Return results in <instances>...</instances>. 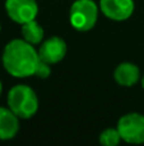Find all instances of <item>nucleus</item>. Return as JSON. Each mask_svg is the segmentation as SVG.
<instances>
[{
  "label": "nucleus",
  "mask_w": 144,
  "mask_h": 146,
  "mask_svg": "<svg viewBox=\"0 0 144 146\" xmlns=\"http://www.w3.org/2000/svg\"><path fill=\"white\" fill-rule=\"evenodd\" d=\"M1 60L5 71L10 76L24 78L35 76L41 59L32 44L15 38L8 42L4 48Z\"/></svg>",
  "instance_id": "1"
},
{
  "label": "nucleus",
  "mask_w": 144,
  "mask_h": 146,
  "mask_svg": "<svg viewBox=\"0 0 144 146\" xmlns=\"http://www.w3.org/2000/svg\"><path fill=\"white\" fill-rule=\"evenodd\" d=\"M8 106L20 119L32 118L38 110L36 92L27 85H17L8 92Z\"/></svg>",
  "instance_id": "2"
},
{
  "label": "nucleus",
  "mask_w": 144,
  "mask_h": 146,
  "mask_svg": "<svg viewBox=\"0 0 144 146\" xmlns=\"http://www.w3.org/2000/svg\"><path fill=\"white\" fill-rule=\"evenodd\" d=\"M98 18V8L92 0H77L70 8V25L81 32L94 27Z\"/></svg>",
  "instance_id": "3"
},
{
  "label": "nucleus",
  "mask_w": 144,
  "mask_h": 146,
  "mask_svg": "<svg viewBox=\"0 0 144 146\" xmlns=\"http://www.w3.org/2000/svg\"><path fill=\"white\" fill-rule=\"evenodd\" d=\"M117 129L121 140L129 144H144V115L129 113L122 115L117 122Z\"/></svg>",
  "instance_id": "4"
},
{
  "label": "nucleus",
  "mask_w": 144,
  "mask_h": 146,
  "mask_svg": "<svg viewBox=\"0 0 144 146\" xmlns=\"http://www.w3.org/2000/svg\"><path fill=\"white\" fill-rule=\"evenodd\" d=\"M5 9L12 21L19 25L33 21L38 13L36 0H7Z\"/></svg>",
  "instance_id": "5"
},
{
  "label": "nucleus",
  "mask_w": 144,
  "mask_h": 146,
  "mask_svg": "<svg viewBox=\"0 0 144 146\" xmlns=\"http://www.w3.org/2000/svg\"><path fill=\"white\" fill-rule=\"evenodd\" d=\"M99 8L112 21H125L134 12V0H101Z\"/></svg>",
  "instance_id": "6"
},
{
  "label": "nucleus",
  "mask_w": 144,
  "mask_h": 146,
  "mask_svg": "<svg viewBox=\"0 0 144 146\" xmlns=\"http://www.w3.org/2000/svg\"><path fill=\"white\" fill-rule=\"evenodd\" d=\"M66 54V44L61 37L54 36L41 44L38 50L40 59L48 64H56L64 59Z\"/></svg>",
  "instance_id": "7"
},
{
  "label": "nucleus",
  "mask_w": 144,
  "mask_h": 146,
  "mask_svg": "<svg viewBox=\"0 0 144 146\" xmlns=\"http://www.w3.org/2000/svg\"><path fill=\"white\" fill-rule=\"evenodd\" d=\"M18 117L9 108L0 106V140H10L19 131Z\"/></svg>",
  "instance_id": "8"
},
{
  "label": "nucleus",
  "mask_w": 144,
  "mask_h": 146,
  "mask_svg": "<svg viewBox=\"0 0 144 146\" xmlns=\"http://www.w3.org/2000/svg\"><path fill=\"white\" fill-rule=\"evenodd\" d=\"M114 77H115V81L120 86L132 87V86H134L139 81L140 71L135 64L129 63V62H124V63H120L116 67Z\"/></svg>",
  "instance_id": "9"
},
{
  "label": "nucleus",
  "mask_w": 144,
  "mask_h": 146,
  "mask_svg": "<svg viewBox=\"0 0 144 146\" xmlns=\"http://www.w3.org/2000/svg\"><path fill=\"white\" fill-rule=\"evenodd\" d=\"M22 35L27 42L32 45H37L43 38V28L35 19L22 25Z\"/></svg>",
  "instance_id": "10"
},
{
  "label": "nucleus",
  "mask_w": 144,
  "mask_h": 146,
  "mask_svg": "<svg viewBox=\"0 0 144 146\" xmlns=\"http://www.w3.org/2000/svg\"><path fill=\"white\" fill-rule=\"evenodd\" d=\"M120 140H121V136L117 128H107L99 135V142L105 146H116L119 145Z\"/></svg>",
  "instance_id": "11"
},
{
  "label": "nucleus",
  "mask_w": 144,
  "mask_h": 146,
  "mask_svg": "<svg viewBox=\"0 0 144 146\" xmlns=\"http://www.w3.org/2000/svg\"><path fill=\"white\" fill-rule=\"evenodd\" d=\"M50 74H51L50 64L46 63V62H43V60H40L37 69H36L35 76H37L38 78H47Z\"/></svg>",
  "instance_id": "12"
},
{
  "label": "nucleus",
  "mask_w": 144,
  "mask_h": 146,
  "mask_svg": "<svg viewBox=\"0 0 144 146\" xmlns=\"http://www.w3.org/2000/svg\"><path fill=\"white\" fill-rule=\"evenodd\" d=\"M142 87L144 88V74H143V78H142Z\"/></svg>",
  "instance_id": "13"
},
{
  "label": "nucleus",
  "mask_w": 144,
  "mask_h": 146,
  "mask_svg": "<svg viewBox=\"0 0 144 146\" xmlns=\"http://www.w3.org/2000/svg\"><path fill=\"white\" fill-rule=\"evenodd\" d=\"M1 91H3V86H1V82H0V95H1Z\"/></svg>",
  "instance_id": "14"
},
{
  "label": "nucleus",
  "mask_w": 144,
  "mask_h": 146,
  "mask_svg": "<svg viewBox=\"0 0 144 146\" xmlns=\"http://www.w3.org/2000/svg\"><path fill=\"white\" fill-rule=\"evenodd\" d=\"M0 30H1V27H0Z\"/></svg>",
  "instance_id": "15"
}]
</instances>
